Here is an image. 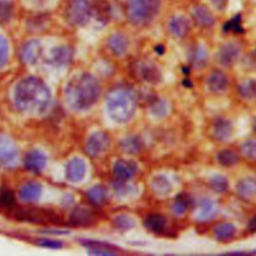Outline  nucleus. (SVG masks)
<instances>
[{"instance_id":"nucleus-9","label":"nucleus","mask_w":256,"mask_h":256,"mask_svg":"<svg viewBox=\"0 0 256 256\" xmlns=\"http://www.w3.org/2000/svg\"><path fill=\"white\" fill-rule=\"evenodd\" d=\"M110 146V138L109 136L102 131H97L92 133L85 144L86 152L92 156L96 157L103 154Z\"/></svg>"},{"instance_id":"nucleus-40","label":"nucleus","mask_w":256,"mask_h":256,"mask_svg":"<svg viewBox=\"0 0 256 256\" xmlns=\"http://www.w3.org/2000/svg\"><path fill=\"white\" fill-rule=\"evenodd\" d=\"M242 153L249 159L255 160L256 159V140L250 139L243 142L241 146Z\"/></svg>"},{"instance_id":"nucleus-43","label":"nucleus","mask_w":256,"mask_h":256,"mask_svg":"<svg viewBox=\"0 0 256 256\" xmlns=\"http://www.w3.org/2000/svg\"><path fill=\"white\" fill-rule=\"evenodd\" d=\"M151 110H152L154 115H156L158 117H162L167 112V106H166V104L162 100H155L152 103Z\"/></svg>"},{"instance_id":"nucleus-5","label":"nucleus","mask_w":256,"mask_h":256,"mask_svg":"<svg viewBox=\"0 0 256 256\" xmlns=\"http://www.w3.org/2000/svg\"><path fill=\"white\" fill-rule=\"evenodd\" d=\"M160 8V0H127L126 15L134 25H145L153 20Z\"/></svg>"},{"instance_id":"nucleus-6","label":"nucleus","mask_w":256,"mask_h":256,"mask_svg":"<svg viewBox=\"0 0 256 256\" xmlns=\"http://www.w3.org/2000/svg\"><path fill=\"white\" fill-rule=\"evenodd\" d=\"M14 216L16 219L20 221L36 224H46L55 222L58 223L60 221L57 214H55L54 212L36 207L18 208L14 211Z\"/></svg>"},{"instance_id":"nucleus-45","label":"nucleus","mask_w":256,"mask_h":256,"mask_svg":"<svg viewBox=\"0 0 256 256\" xmlns=\"http://www.w3.org/2000/svg\"><path fill=\"white\" fill-rule=\"evenodd\" d=\"M212 5L217 9V10H224L228 4V0H210Z\"/></svg>"},{"instance_id":"nucleus-37","label":"nucleus","mask_w":256,"mask_h":256,"mask_svg":"<svg viewBox=\"0 0 256 256\" xmlns=\"http://www.w3.org/2000/svg\"><path fill=\"white\" fill-rule=\"evenodd\" d=\"M217 159L223 166H232L238 162V155L230 149H224L218 153Z\"/></svg>"},{"instance_id":"nucleus-25","label":"nucleus","mask_w":256,"mask_h":256,"mask_svg":"<svg viewBox=\"0 0 256 256\" xmlns=\"http://www.w3.org/2000/svg\"><path fill=\"white\" fill-rule=\"evenodd\" d=\"M228 83V79L224 73L221 71H214L212 72L208 79H207V85L208 88L212 92H220L223 91Z\"/></svg>"},{"instance_id":"nucleus-42","label":"nucleus","mask_w":256,"mask_h":256,"mask_svg":"<svg viewBox=\"0 0 256 256\" xmlns=\"http://www.w3.org/2000/svg\"><path fill=\"white\" fill-rule=\"evenodd\" d=\"M240 23H241L240 15H235L234 18H232L230 21H228V22H226L224 24L223 29L226 32H228L230 30H234L237 33H242L243 32V28L241 27Z\"/></svg>"},{"instance_id":"nucleus-32","label":"nucleus","mask_w":256,"mask_h":256,"mask_svg":"<svg viewBox=\"0 0 256 256\" xmlns=\"http://www.w3.org/2000/svg\"><path fill=\"white\" fill-rule=\"evenodd\" d=\"M171 184L163 175H158L152 180V189L158 195H166L171 191Z\"/></svg>"},{"instance_id":"nucleus-10","label":"nucleus","mask_w":256,"mask_h":256,"mask_svg":"<svg viewBox=\"0 0 256 256\" xmlns=\"http://www.w3.org/2000/svg\"><path fill=\"white\" fill-rule=\"evenodd\" d=\"M134 73L143 81L150 84H157L161 80V73L158 67L151 61L142 60L134 64Z\"/></svg>"},{"instance_id":"nucleus-47","label":"nucleus","mask_w":256,"mask_h":256,"mask_svg":"<svg viewBox=\"0 0 256 256\" xmlns=\"http://www.w3.org/2000/svg\"><path fill=\"white\" fill-rule=\"evenodd\" d=\"M164 51H165V49H164V46H162V45H158V46L155 47V52H157L160 55L163 54Z\"/></svg>"},{"instance_id":"nucleus-4","label":"nucleus","mask_w":256,"mask_h":256,"mask_svg":"<svg viewBox=\"0 0 256 256\" xmlns=\"http://www.w3.org/2000/svg\"><path fill=\"white\" fill-rule=\"evenodd\" d=\"M94 16V2L91 0H64L61 17L67 26L81 28L86 26Z\"/></svg>"},{"instance_id":"nucleus-39","label":"nucleus","mask_w":256,"mask_h":256,"mask_svg":"<svg viewBox=\"0 0 256 256\" xmlns=\"http://www.w3.org/2000/svg\"><path fill=\"white\" fill-rule=\"evenodd\" d=\"M210 186L216 193H223L228 188V181L225 177L217 175L211 179Z\"/></svg>"},{"instance_id":"nucleus-3","label":"nucleus","mask_w":256,"mask_h":256,"mask_svg":"<svg viewBox=\"0 0 256 256\" xmlns=\"http://www.w3.org/2000/svg\"><path fill=\"white\" fill-rule=\"evenodd\" d=\"M136 95L131 87L117 85L106 95V107L110 117L116 122H127L136 109Z\"/></svg>"},{"instance_id":"nucleus-11","label":"nucleus","mask_w":256,"mask_h":256,"mask_svg":"<svg viewBox=\"0 0 256 256\" xmlns=\"http://www.w3.org/2000/svg\"><path fill=\"white\" fill-rule=\"evenodd\" d=\"M18 148L16 144L6 136L0 137V164L4 167H13L17 163Z\"/></svg>"},{"instance_id":"nucleus-27","label":"nucleus","mask_w":256,"mask_h":256,"mask_svg":"<svg viewBox=\"0 0 256 256\" xmlns=\"http://www.w3.org/2000/svg\"><path fill=\"white\" fill-rule=\"evenodd\" d=\"M166 219L161 214H150L144 220V226L154 233H160L164 230Z\"/></svg>"},{"instance_id":"nucleus-31","label":"nucleus","mask_w":256,"mask_h":256,"mask_svg":"<svg viewBox=\"0 0 256 256\" xmlns=\"http://www.w3.org/2000/svg\"><path fill=\"white\" fill-rule=\"evenodd\" d=\"M121 148L127 154H137L142 148L141 139L137 136H129L121 141Z\"/></svg>"},{"instance_id":"nucleus-15","label":"nucleus","mask_w":256,"mask_h":256,"mask_svg":"<svg viewBox=\"0 0 256 256\" xmlns=\"http://www.w3.org/2000/svg\"><path fill=\"white\" fill-rule=\"evenodd\" d=\"M86 174V163L83 159L75 157L72 158L65 168L66 178L70 182H79L81 181Z\"/></svg>"},{"instance_id":"nucleus-16","label":"nucleus","mask_w":256,"mask_h":256,"mask_svg":"<svg viewBox=\"0 0 256 256\" xmlns=\"http://www.w3.org/2000/svg\"><path fill=\"white\" fill-rule=\"evenodd\" d=\"M137 170V165L132 161L118 160L115 162L113 167L114 176L118 181H128L130 180Z\"/></svg>"},{"instance_id":"nucleus-48","label":"nucleus","mask_w":256,"mask_h":256,"mask_svg":"<svg viewBox=\"0 0 256 256\" xmlns=\"http://www.w3.org/2000/svg\"><path fill=\"white\" fill-rule=\"evenodd\" d=\"M253 127H254V130L256 131V117H255V119L253 121Z\"/></svg>"},{"instance_id":"nucleus-1","label":"nucleus","mask_w":256,"mask_h":256,"mask_svg":"<svg viewBox=\"0 0 256 256\" xmlns=\"http://www.w3.org/2000/svg\"><path fill=\"white\" fill-rule=\"evenodd\" d=\"M51 93L45 82L36 76L22 78L14 89V102L17 108L30 114H41L47 110Z\"/></svg>"},{"instance_id":"nucleus-30","label":"nucleus","mask_w":256,"mask_h":256,"mask_svg":"<svg viewBox=\"0 0 256 256\" xmlns=\"http://www.w3.org/2000/svg\"><path fill=\"white\" fill-rule=\"evenodd\" d=\"M109 17H110V6H109V4L104 0L94 2V16H93V18H95L98 22L106 23L109 20Z\"/></svg>"},{"instance_id":"nucleus-8","label":"nucleus","mask_w":256,"mask_h":256,"mask_svg":"<svg viewBox=\"0 0 256 256\" xmlns=\"http://www.w3.org/2000/svg\"><path fill=\"white\" fill-rule=\"evenodd\" d=\"M74 58V49L68 44H61L52 47L46 57L50 66L55 68H64L69 66Z\"/></svg>"},{"instance_id":"nucleus-17","label":"nucleus","mask_w":256,"mask_h":256,"mask_svg":"<svg viewBox=\"0 0 256 256\" xmlns=\"http://www.w3.org/2000/svg\"><path fill=\"white\" fill-rule=\"evenodd\" d=\"M107 46L113 55L121 56L128 49V46H129L128 37L120 32L113 33L112 35L109 36L107 40Z\"/></svg>"},{"instance_id":"nucleus-14","label":"nucleus","mask_w":256,"mask_h":256,"mask_svg":"<svg viewBox=\"0 0 256 256\" xmlns=\"http://www.w3.org/2000/svg\"><path fill=\"white\" fill-rule=\"evenodd\" d=\"M46 156L39 150L29 151L23 159V165L25 169L33 173L41 172L46 166Z\"/></svg>"},{"instance_id":"nucleus-19","label":"nucleus","mask_w":256,"mask_h":256,"mask_svg":"<svg viewBox=\"0 0 256 256\" xmlns=\"http://www.w3.org/2000/svg\"><path fill=\"white\" fill-rule=\"evenodd\" d=\"M18 194L23 201L35 202L42 194V186L38 182H27L20 187Z\"/></svg>"},{"instance_id":"nucleus-12","label":"nucleus","mask_w":256,"mask_h":256,"mask_svg":"<svg viewBox=\"0 0 256 256\" xmlns=\"http://www.w3.org/2000/svg\"><path fill=\"white\" fill-rule=\"evenodd\" d=\"M241 47L238 43L228 42L220 47L217 53V59L223 66L230 67L236 63L240 56Z\"/></svg>"},{"instance_id":"nucleus-33","label":"nucleus","mask_w":256,"mask_h":256,"mask_svg":"<svg viewBox=\"0 0 256 256\" xmlns=\"http://www.w3.org/2000/svg\"><path fill=\"white\" fill-rule=\"evenodd\" d=\"M239 94L248 100H252L256 98V81L252 79H248L243 81L238 86Z\"/></svg>"},{"instance_id":"nucleus-28","label":"nucleus","mask_w":256,"mask_h":256,"mask_svg":"<svg viewBox=\"0 0 256 256\" xmlns=\"http://www.w3.org/2000/svg\"><path fill=\"white\" fill-rule=\"evenodd\" d=\"M108 191L107 188L103 185H95L91 187L87 192L88 200L94 205H101L107 199Z\"/></svg>"},{"instance_id":"nucleus-44","label":"nucleus","mask_w":256,"mask_h":256,"mask_svg":"<svg viewBox=\"0 0 256 256\" xmlns=\"http://www.w3.org/2000/svg\"><path fill=\"white\" fill-rule=\"evenodd\" d=\"M37 244L46 248H51V249H59L62 247V242L58 240H52V239H40L37 241Z\"/></svg>"},{"instance_id":"nucleus-38","label":"nucleus","mask_w":256,"mask_h":256,"mask_svg":"<svg viewBox=\"0 0 256 256\" xmlns=\"http://www.w3.org/2000/svg\"><path fill=\"white\" fill-rule=\"evenodd\" d=\"M189 206V200L185 195H179L175 201L173 202L171 209L173 210V212L177 215H182L184 214Z\"/></svg>"},{"instance_id":"nucleus-41","label":"nucleus","mask_w":256,"mask_h":256,"mask_svg":"<svg viewBox=\"0 0 256 256\" xmlns=\"http://www.w3.org/2000/svg\"><path fill=\"white\" fill-rule=\"evenodd\" d=\"M114 225L118 229L127 230L135 225V221L127 215H119L114 219Z\"/></svg>"},{"instance_id":"nucleus-7","label":"nucleus","mask_w":256,"mask_h":256,"mask_svg":"<svg viewBox=\"0 0 256 256\" xmlns=\"http://www.w3.org/2000/svg\"><path fill=\"white\" fill-rule=\"evenodd\" d=\"M43 55V44L38 38H31L22 43L18 57L24 65L36 64Z\"/></svg>"},{"instance_id":"nucleus-35","label":"nucleus","mask_w":256,"mask_h":256,"mask_svg":"<svg viewBox=\"0 0 256 256\" xmlns=\"http://www.w3.org/2000/svg\"><path fill=\"white\" fill-rule=\"evenodd\" d=\"M235 227L231 223H222L215 227L214 234L218 240H228L235 234Z\"/></svg>"},{"instance_id":"nucleus-22","label":"nucleus","mask_w":256,"mask_h":256,"mask_svg":"<svg viewBox=\"0 0 256 256\" xmlns=\"http://www.w3.org/2000/svg\"><path fill=\"white\" fill-rule=\"evenodd\" d=\"M237 194L244 200H250L256 195V180L251 177L241 179L236 187Z\"/></svg>"},{"instance_id":"nucleus-18","label":"nucleus","mask_w":256,"mask_h":256,"mask_svg":"<svg viewBox=\"0 0 256 256\" xmlns=\"http://www.w3.org/2000/svg\"><path fill=\"white\" fill-rule=\"evenodd\" d=\"M192 18L198 26L203 28H209L215 23V18L212 12L203 5L194 7L192 10Z\"/></svg>"},{"instance_id":"nucleus-26","label":"nucleus","mask_w":256,"mask_h":256,"mask_svg":"<svg viewBox=\"0 0 256 256\" xmlns=\"http://www.w3.org/2000/svg\"><path fill=\"white\" fill-rule=\"evenodd\" d=\"M208 60L207 50L202 46L194 47L189 53V61L195 68H202L206 65Z\"/></svg>"},{"instance_id":"nucleus-2","label":"nucleus","mask_w":256,"mask_h":256,"mask_svg":"<svg viewBox=\"0 0 256 256\" xmlns=\"http://www.w3.org/2000/svg\"><path fill=\"white\" fill-rule=\"evenodd\" d=\"M100 92V84L97 78L86 72L72 77L65 88L67 103L77 111L86 110L94 105Z\"/></svg>"},{"instance_id":"nucleus-24","label":"nucleus","mask_w":256,"mask_h":256,"mask_svg":"<svg viewBox=\"0 0 256 256\" xmlns=\"http://www.w3.org/2000/svg\"><path fill=\"white\" fill-rule=\"evenodd\" d=\"M232 134V124L224 118L217 119L213 124V136L219 141L228 139Z\"/></svg>"},{"instance_id":"nucleus-36","label":"nucleus","mask_w":256,"mask_h":256,"mask_svg":"<svg viewBox=\"0 0 256 256\" xmlns=\"http://www.w3.org/2000/svg\"><path fill=\"white\" fill-rule=\"evenodd\" d=\"M10 58V43L8 38L0 33V69L4 68Z\"/></svg>"},{"instance_id":"nucleus-29","label":"nucleus","mask_w":256,"mask_h":256,"mask_svg":"<svg viewBox=\"0 0 256 256\" xmlns=\"http://www.w3.org/2000/svg\"><path fill=\"white\" fill-rule=\"evenodd\" d=\"M216 212H217V208L213 200H211L210 198H203L201 200L200 211L198 215V218L200 220H203V221L210 220L215 217Z\"/></svg>"},{"instance_id":"nucleus-46","label":"nucleus","mask_w":256,"mask_h":256,"mask_svg":"<svg viewBox=\"0 0 256 256\" xmlns=\"http://www.w3.org/2000/svg\"><path fill=\"white\" fill-rule=\"evenodd\" d=\"M249 229L251 231H256V215L253 218H251L249 222Z\"/></svg>"},{"instance_id":"nucleus-13","label":"nucleus","mask_w":256,"mask_h":256,"mask_svg":"<svg viewBox=\"0 0 256 256\" xmlns=\"http://www.w3.org/2000/svg\"><path fill=\"white\" fill-rule=\"evenodd\" d=\"M51 23V15L48 11L38 10L31 13L26 19V26L32 32H42Z\"/></svg>"},{"instance_id":"nucleus-23","label":"nucleus","mask_w":256,"mask_h":256,"mask_svg":"<svg viewBox=\"0 0 256 256\" xmlns=\"http://www.w3.org/2000/svg\"><path fill=\"white\" fill-rule=\"evenodd\" d=\"M15 0H0V26L10 23L16 15Z\"/></svg>"},{"instance_id":"nucleus-21","label":"nucleus","mask_w":256,"mask_h":256,"mask_svg":"<svg viewBox=\"0 0 256 256\" xmlns=\"http://www.w3.org/2000/svg\"><path fill=\"white\" fill-rule=\"evenodd\" d=\"M94 218V213L86 207H77L72 211L70 215V221L72 222V224L77 226L90 225L91 223H93Z\"/></svg>"},{"instance_id":"nucleus-34","label":"nucleus","mask_w":256,"mask_h":256,"mask_svg":"<svg viewBox=\"0 0 256 256\" xmlns=\"http://www.w3.org/2000/svg\"><path fill=\"white\" fill-rule=\"evenodd\" d=\"M15 208V196L13 192L6 188H0V209L13 210Z\"/></svg>"},{"instance_id":"nucleus-20","label":"nucleus","mask_w":256,"mask_h":256,"mask_svg":"<svg viewBox=\"0 0 256 256\" xmlns=\"http://www.w3.org/2000/svg\"><path fill=\"white\" fill-rule=\"evenodd\" d=\"M168 30L171 35L177 38H182L189 32V21L183 16L171 17L168 21Z\"/></svg>"}]
</instances>
